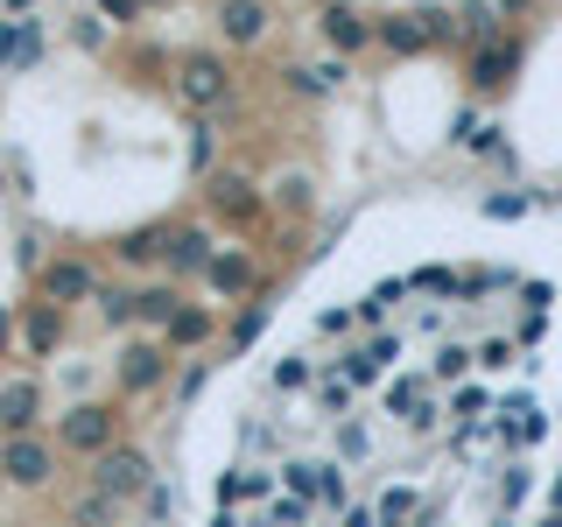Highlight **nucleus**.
I'll return each mask as SVG.
<instances>
[{
    "instance_id": "obj_1",
    "label": "nucleus",
    "mask_w": 562,
    "mask_h": 527,
    "mask_svg": "<svg viewBox=\"0 0 562 527\" xmlns=\"http://www.w3.org/2000/svg\"><path fill=\"white\" fill-rule=\"evenodd\" d=\"M92 485H99V492H113L120 506H127V500H148V492H155V464H148V450H134V444L120 450V444H113V450L99 457Z\"/></svg>"
},
{
    "instance_id": "obj_2",
    "label": "nucleus",
    "mask_w": 562,
    "mask_h": 527,
    "mask_svg": "<svg viewBox=\"0 0 562 527\" xmlns=\"http://www.w3.org/2000/svg\"><path fill=\"white\" fill-rule=\"evenodd\" d=\"M113 408H99V401H85V408H70L64 422H57V444L70 450V457H105L113 450Z\"/></svg>"
},
{
    "instance_id": "obj_3",
    "label": "nucleus",
    "mask_w": 562,
    "mask_h": 527,
    "mask_svg": "<svg viewBox=\"0 0 562 527\" xmlns=\"http://www.w3.org/2000/svg\"><path fill=\"white\" fill-rule=\"evenodd\" d=\"M464 78L479 85V92H506V85L520 78V43H514V35H492V43H479Z\"/></svg>"
},
{
    "instance_id": "obj_4",
    "label": "nucleus",
    "mask_w": 562,
    "mask_h": 527,
    "mask_svg": "<svg viewBox=\"0 0 562 527\" xmlns=\"http://www.w3.org/2000/svg\"><path fill=\"white\" fill-rule=\"evenodd\" d=\"M0 471H8V485H49L57 450H49L43 436H8V444H0Z\"/></svg>"
},
{
    "instance_id": "obj_5",
    "label": "nucleus",
    "mask_w": 562,
    "mask_h": 527,
    "mask_svg": "<svg viewBox=\"0 0 562 527\" xmlns=\"http://www.w3.org/2000/svg\"><path fill=\"white\" fill-rule=\"evenodd\" d=\"M92 295H99V281H92L85 260H49V268H43V303L70 310V303H92Z\"/></svg>"
},
{
    "instance_id": "obj_6",
    "label": "nucleus",
    "mask_w": 562,
    "mask_h": 527,
    "mask_svg": "<svg viewBox=\"0 0 562 527\" xmlns=\"http://www.w3.org/2000/svg\"><path fill=\"white\" fill-rule=\"evenodd\" d=\"M162 373H169V351L155 338H134L127 351H120V386H127V394H148Z\"/></svg>"
},
{
    "instance_id": "obj_7",
    "label": "nucleus",
    "mask_w": 562,
    "mask_h": 527,
    "mask_svg": "<svg viewBox=\"0 0 562 527\" xmlns=\"http://www.w3.org/2000/svg\"><path fill=\"white\" fill-rule=\"evenodd\" d=\"M176 78H183V99H190V105H225V99H233V85H225V64H218V57H183V70H176Z\"/></svg>"
},
{
    "instance_id": "obj_8",
    "label": "nucleus",
    "mask_w": 562,
    "mask_h": 527,
    "mask_svg": "<svg viewBox=\"0 0 562 527\" xmlns=\"http://www.w3.org/2000/svg\"><path fill=\"white\" fill-rule=\"evenodd\" d=\"M35 408H43L35 380H8V386H0V429H8V436H35Z\"/></svg>"
},
{
    "instance_id": "obj_9",
    "label": "nucleus",
    "mask_w": 562,
    "mask_h": 527,
    "mask_svg": "<svg viewBox=\"0 0 562 527\" xmlns=\"http://www.w3.org/2000/svg\"><path fill=\"white\" fill-rule=\"evenodd\" d=\"M35 57H43V29H35L29 14H22V22H0V64H8V70H35Z\"/></svg>"
},
{
    "instance_id": "obj_10",
    "label": "nucleus",
    "mask_w": 562,
    "mask_h": 527,
    "mask_svg": "<svg viewBox=\"0 0 562 527\" xmlns=\"http://www.w3.org/2000/svg\"><path fill=\"white\" fill-rule=\"evenodd\" d=\"M211 254H218V246H211V233H198V225L162 239V260H169L176 274H204V268H211Z\"/></svg>"
},
{
    "instance_id": "obj_11",
    "label": "nucleus",
    "mask_w": 562,
    "mask_h": 527,
    "mask_svg": "<svg viewBox=\"0 0 562 527\" xmlns=\"http://www.w3.org/2000/svg\"><path fill=\"white\" fill-rule=\"evenodd\" d=\"M373 35H380V29L366 22L359 8H345V0H338V8H324V43H330V49H366Z\"/></svg>"
},
{
    "instance_id": "obj_12",
    "label": "nucleus",
    "mask_w": 562,
    "mask_h": 527,
    "mask_svg": "<svg viewBox=\"0 0 562 527\" xmlns=\"http://www.w3.org/2000/svg\"><path fill=\"white\" fill-rule=\"evenodd\" d=\"M22 338H29L35 359H49V351L64 345V310H57V303H29V310H22Z\"/></svg>"
},
{
    "instance_id": "obj_13",
    "label": "nucleus",
    "mask_w": 562,
    "mask_h": 527,
    "mask_svg": "<svg viewBox=\"0 0 562 527\" xmlns=\"http://www.w3.org/2000/svg\"><path fill=\"white\" fill-rule=\"evenodd\" d=\"M218 35L225 43H260V35H268V8H260V0H225Z\"/></svg>"
},
{
    "instance_id": "obj_14",
    "label": "nucleus",
    "mask_w": 562,
    "mask_h": 527,
    "mask_svg": "<svg viewBox=\"0 0 562 527\" xmlns=\"http://www.w3.org/2000/svg\"><path fill=\"white\" fill-rule=\"evenodd\" d=\"M274 471H225V479H218V500L225 506H239V500H274Z\"/></svg>"
},
{
    "instance_id": "obj_15",
    "label": "nucleus",
    "mask_w": 562,
    "mask_h": 527,
    "mask_svg": "<svg viewBox=\"0 0 562 527\" xmlns=\"http://www.w3.org/2000/svg\"><path fill=\"white\" fill-rule=\"evenodd\" d=\"M211 330H218V316H211V310H198V303H183V310L169 316V330H162V338H169L176 351H183V345H204Z\"/></svg>"
},
{
    "instance_id": "obj_16",
    "label": "nucleus",
    "mask_w": 562,
    "mask_h": 527,
    "mask_svg": "<svg viewBox=\"0 0 562 527\" xmlns=\"http://www.w3.org/2000/svg\"><path fill=\"white\" fill-rule=\"evenodd\" d=\"M204 281H211L218 295H239V289H254V260H246V254H211Z\"/></svg>"
},
{
    "instance_id": "obj_17",
    "label": "nucleus",
    "mask_w": 562,
    "mask_h": 527,
    "mask_svg": "<svg viewBox=\"0 0 562 527\" xmlns=\"http://www.w3.org/2000/svg\"><path fill=\"white\" fill-rule=\"evenodd\" d=\"M211 204H218V211H233V218H254V211H260L254 183H246V176H233V169H225L218 183H211Z\"/></svg>"
},
{
    "instance_id": "obj_18",
    "label": "nucleus",
    "mask_w": 562,
    "mask_h": 527,
    "mask_svg": "<svg viewBox=\"0 0 562 527\" xmlns=\"http://www.w3.org/2000/svg\"><path fill=\"white\" fill-rule=\"evenodd\" d=\"M436 29V14H394V22H380V43L386 49H422Z\"/></svg>"
},
{
    "instance_id": "obj_19",
    "label": "nucleus",
    "mask_w": 562,
    "mask_h": 527,
    "mask_svg": "<svg viewBox=\"0 0 562 527\" xmlns=\"http://www.w3.org/2000/svg\"><path fill=\"white\" fill-rule=\"evenodd\" d=\"M113 520H120V500H113V492H99V485L70 506V527H113Z\"/></svg>"
},
{
    "instance_id": "obj_20",
    "label": "nucleus",
    "mask_w": 562,
    "mask_h": 527,
    "mask_svg": "<svg viewBox=\"0 0 562 527\" xmlns=\"http://www.w3.org/2000/svg\"><path fill=\"white\" fill-rule=\"evenodd\" d=\"M268 310H274V303H246V310L233 316V324H225V345H233V351H246V345L260 338V330H268Z\"/></svg>"
},
{
    "instance_id": "obj_21",
    "label": "nucleus",
    "mask_w": 562,
    "mask_h": 527,
    "mask_svg": "<svg viewBox=\"0 0 562 527\" xmlns=\"http://www.w3.org/2000/svg\"><path fill=\"white\" fill-rule=\"evenodd\" d=\"M176 310H183V303H176V289H140V295H134V316H140V324H162V330H169Z\"/></svg>"
},
{
    "instance_id": "obj_22",
    "label": "nucleus",
    "mask_w": 562,
    "mask_h": 527,
    "mask_svg": "<svg viewBox=\"0 0 562 527\" xmlns=\"http://www.w3.org/2000/svg\"><path fill=\"white\" fill-rule=\"evenodd\" d=\"M373 514H380V527H401V520H408V514H415V485H386V492H380V506H373Z\"/></svg>"
},
{
    "instance_id": "obj_23",
    "label": "nucleus",
    "mask_w": 562,
    "mask_h": 527,
    "mask_svg": "<svg viewBox=\"0 0 562 527\" xmlns=\"http://www.w3.org/2000/svg\"><path fill=\"white\" fill-rule=\"evenodd\" d=\"M527 211H535L527 190H499V198H485V218H527Z\"/></svg>"
},
{
    "instance_id": "obj_24",
    "label": "nucleus",
    "mask_w": 562,
    "mask_h": 527,
    "mask_svg": "<svg viewBox=\"0 0 562 527\" xmlns=\"http://www.w3.org/2000/svg\"><path fill=\"white\" fill-rule=\"evenodd\" d=\"M310 514H316V506H310V500H295V492L268 506V520H274V527H310Z\"/></svg>"
},
{
    "instance_id": "obj_25",
    "label": "nucleus",
    "mask_w": 562,
    "mask_h": 527,
    "mask_svg": "<svg viewBox=\"0 0 562 527\" xmlns=\"http://www.w3.org/2000/svg\"><path fill=\"white\" fill-rule=\"evenodd\" d=\"M316 506H338V514L351 506V500H345V471H338V464H324V479H316Z\"/></svg>"
},
{
    "instance_id": "obj_26",
    "label": "nucleus",
    "mask_w": 562,
    "mask_h": 527,
    "mask_svg": "<svg viewBox=\"0 0 562 527\" xmlns=\"http://www.w3.org/2000/svg\"><path fill=\"white\" fill-rule=\"evenodd\" d=\"M310 380H316V366L303 359V351H289V359L274 366V386H310Z\"/></svg>"
},
{
    "instance_id": "obj_27",
    "label": "nucleus",
    "mask_w": 562,
    "mask_h": 527,
    "mask_svg": "<svg viewBox=\"0 0 562 527\" xmlns=\"http://www.w3.org/2000/svg\"><path fill=\"white\" fill-rule=\"evenodd\" d=\"M471 359H479L471 345H443V351H436V380H457V373H464Z\"/></svg>"
},
{
    "instance_id": "obj_28",
    "label": "nucleus",
    "mask_w": 562,
    "mask_h": 527,
    "mask_svg": "<svg viewBox=\"0 0 562 527\" xmlns=\"http://www.w3.org/2000/svg\"><path fill=\"white\" fill-rule=\"evenodd\" d=\"M485 408H492V394H485V386H464V394L450 401V415H457V422H479Z\"/></svg>"
},
{
    "instance_id": "obj_29",
    "label": "nucleus",
    "mask_w": 562,
    "mask_h": 527,
    "mask_svg": "<svg viewBox=\"0 0 562 527\" xmlns=\"http://www.w3.org/2000/svg\"><path fill=\"white\" fill-rule=\"evenodd\" d=\"M162 239H169V233H134V239H120V260H155V254H162Z\"/></svg>"
},
{
    "instance_id": "obj_30",
    "label": "nucleus",
    "mask_w": 562,
    "mask_h": 527,
    "mask_svg": "<svg viewBox=\"0 0 562 527\" xmlns=\"http://www.w3.org/2000/svg\"><path fill=\"white\" fill-rule=\"evenodd\" d=\"M527 492H535V479H527V471L514 464V471H506V479H499V506H506V514H514V506L527 500Z\"/></svg>"
},
{
    "instance_id": "obj_31",
    "label": "nucleus",
    "mask_w": 562,
    "mask_h": 527,
    "mask_svg": "<svg viewBox=\"0 0 562 527\" xmlns=\"http://www.w3.org/2000/svg\"><path fill=\"white\" fill-rule=\"evenodd\" d=\"M211 155H218V141H211V127H190V169H211Z\"/></svg>"
},
{
    "instance_id": "obj_32",
    "label": "nucleus",
    "mask_w": 562,
    "mask_h": 527,
    "mask_svg": "<svg viewBox=\"0 0 562 527\" xmlns=\"http://www.w3.org/2000/svg\"><path fill=\"white\" fill-rule=\"evenodd\" d=\"M140 8H148V0H99V14H105V22H120V29L140 22Z\"/></svg>"
},
{
    "instance_id": "obj_33",
    "label": "nucleus",
    "mask_w": 562,
    "mask_h": 527,
    "mask_svg": "<svg viewBox=\"0 0 562 527\" xmlns=\"http://www.w3.org/2000/svg\"><path fill=\"white\" fill-rule=\"evenodd\" d=\"M520 359V345L514 338H492V345H479V366H514Z\"/></svg>"
},
{
    "instance_id": "obj_34",
    "label": "nucleus",
    "mask_w": 562,
    "mask_h": 527,
    "mask_svg": "<svg viewBox=\"0 0 562 527\" xmlns=\"http://www.w3.org/2000/svg\"><path fill=\"white\" fill-rule=\"evenodd\" d=\"M338 450H345V457H366L373 444H366V429H359V422H338Z\"/></svg>"
},
{
    "instance_id": "obj_35",
    "label": "nucleus",
    "mask_w": 562,
    "mask_h": 527,
    "mask_svg": "<svg viewBox=\"0 0 562 527\" xmlns=\"http://www.w3.org/2000/svg\"><path fill=\"white\" fill-rule=\"evenodd\" d=\"M274 204H295V211H303L310 204V183H303V176H289V183H281V198Z\"/></svg>"
},
{
    "instance_id": "obj_36",
    "label": "nucleus",
    "mask_w": 562,
    "mask_h": 527,
    "mask_svg": "<svg viewBox=\"0 0 562 527\" xmlns=\"http://www.w3.org/2000/svg\"><path fill=\"white\" fill-rule=\"evenodd\" d=\"M338 527H380V514H373V506H345Z\"/></svg>"
},
{
    "instance_id": "obj_37",
    "label": "nucleus",
    "mask_w": 562,
    "mask_h": 527,
    "mask_svg": "<svg viewBox=\"0 0 562 527\" xmlns=\"http://www.w3.org/2000/svg\"><path fill=\"white\" fill-rule=\"evenodd\" d=\"M8 338H14V310H0V359H8Z\"/></svg>"
},
{
    "instance_id": "obj_38",
    "label": "nucleus",
    "mask_w": 562,
    "mask_h": 527,
    "mask_svg": "<svg viewBox=\"0 0 562 527\" xmlns=\"http://www.w3.org/2000/svg\"><path fill=\"white\" fill-rule=\"evenodd\" d=\"M492 8H499V14H527V0H492Z\"/></svg>"
},
{
    "instance_id": "obj_39",
    "label": "nucleus",
    "mask_w": 562,
    "mask_h": 527,
    "mask_svg": "<svg viewBox=\"0 0 562 527\" xmlns=\"http://www.w3.org/2000/svg\"><path fill=\"white\" fill-rule=\"evenodd\" d=\"M541 527H562V514H549V520H541Z\"/></svg>"
},
{
    "instance_id": "obj_40",
    "label": "nucleus",
    "mask_w": 562,
    "mask_h": 527,
    "mask_svg": "<svg viewBox=\"0 0 562 527\" xmlns=\"http://www.w3.org/2000/svg\"><path fill=\"white\" fill-rule=\"evenodd\" d=\"M8 8H29V0H8Z\"/></svg>"
},
{
    "instance_id": "obj_41",
    "label": "nucleus",
    "mask_w": 562,
    "mask_h": 527,
    "mask_svg": "<svg viewBox=\"0 0 562 527\" xmlns=\"http://www.w3.org/2000/svg\"><path fill=\"white\" fill-rule=\"evenodd\" d=\"M0 183H8V176H0Z\"/></svg>"
}]
</instances>
